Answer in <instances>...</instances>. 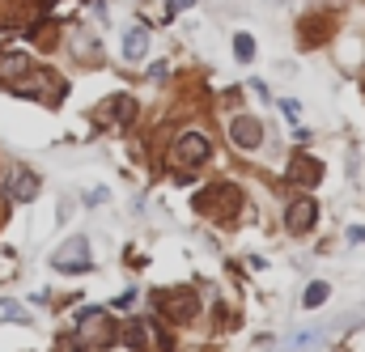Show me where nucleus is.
<instances>
[{
    "instance_id": "obj_6",
    "label": "nucleus",
    "mask_w": 365,
    "mask_h": 352,
    "mask_svg": "<svg viewBox=\"0 0 365 352\" xmlns=\"http://www.w3.org/2000/svg\"><path fill=\"white\" fill-rule=\"evenodd\" d=\"M102 123H115V128H123V123H132L136 119V102H132V93H110L106 102H98V110H93Z\"/></svg>"
},
{
    "instance_id": "obj_15",
    "label": "nucleus",
    "mask_w": 365,
    "mask_h": 352,
    "mask_svg": "<svg viewBox=\"0 0 365 352\" xmlns=\"http://www.w3.org/2000/svg\"><path fill=\"white\" fill-rule=\"evenodd\" d=\"M0 323H30V310L17 301H0Z\"/></svg>"
},
{
    "instance_id": "obj_10",
    "label": "nucleus",
    "mask_w": 365,
    "mask_h": 352,
    "mask_svg": "<svg viewBox=\"0 0 365 352\" xmlns=\"http://www.w3.org/2000/svg\"><path fill=\"white\" fill-rule=\"evenodd\" d=\"M284 175H289V182H293V187H319L323 166H319L314 157H306V153H302V157H293V162H289V170H284Z\"/></svg>"
},
{
    "instance_id": "obj_9",
    "label": "nucleus",
    "mask_w": 365,
    "mask_h": 352,
    "mask_svg": "<svg viewBox=\"0 0 365 352\" xmlns=\"http://www.w3.org/2000/svg\"><path fill=\"white\" fill-rule=\"evenodd\" d=\"M195 310H200V297H195V293H187V289H175V293H166V297H162V314H166V319H175V323H191V319H195Z\"/></svg>"
},
{
    "instance_id": "obj_5",
    "label": "nucleus",
    "mask_w": 365,
    "mask_h": 352,
    "mask_svg": "<svg viewBox=\"0 0 365 352\" xmlns=\"http://www.w3.org/2000/svg\"><path fill=\"white\" fill-rule=\"evenodd\" d=\"M38 175L34 170H26V166H13L9 178H4V191H9V200L13 204H30V200H38Z\"/></svg>"
},
{
    "instance_id": "obj_8",
    "label": "nucleus",
    "mask_w": 365,
    "mask_h": 352,
    "mask_svg": "<svg viewBox=\"0 0 365 352\" xmlns=\"http://www.w3.org/2000/svg\"><path fill=\"white\" fill-rule=\"evenodd\" d=\"M314 217H319V204H314L310 195H297V200L284 208V225H289V234H306V229H314Z\"/></svg>"
},
{
    "instance_id": "obj_18",
    "label": "nucleus",
    "mask_w": 365,
    "mask_h": 352,
    "mask_svg": "<svg viewBox=\"0 0 365 352\" xmlns=\"http://www.w3.org/2000/svg\"><path fill=\"white\" fill-rule=\"evenodd\" d=\"M115 306H119V310H128V306H136V289H128V293H119V297H115Z\"/></svg>"
},
{
    "instance_id": "obj_2",
    "label": "nucleus",
    "mask_w": 365,
    "mask_h": 352,
    "mask_svg": "<svg viewBox=\"0 0 365 352\" xmlns=\"http://www.w3.org/2000/svg\"><path fill=\"white\" fill-rule=\"evenodd\" d=\"M191 208H195L200 217H208V221H234V212L242 208V195H238V187L217 182V187H204V191L191 200Z\"/></svg>"
},
{
    "instance_id": "obj_19",
    "label": "nucleus",
    "mask_w": 365,
    "mask_h": 352,
    "mask_svg": "<svg viewBox=\"0 0 365 352\" xmlns=\"http://www.w3.org/2000/svg\"><path fill=\"white\" fill-rule=\"evenodd\" d=\"M191 4H195V0H166V17L179 13V9H191Z\"/></svg>"
},
{
    "instance_id": "obj_7",
    "label": "nucleus",
    "mask_w": 365,
    "mask_h": 352,
    "mask_svg": "<svg viewBox=\"0 0 365 352\" xmlns=\"http://www.w3.org/2000/svg\"><path fill=\"white\" fill-rule=\"evenodd\" d=\"M230 140H234L238 149H259V145H264V123H259L255 115H234V119H230Z\"/></svg>"
},
{
    "instance_id": "obj_4",
    "label": "nucleus",
    "mask_w": 365,
    "mask_h": 352,
    "mask_svg": "<svg viewBox=\"0 0 365 352\" xmlns=\"http://www.w3.org/2000/svg\"><path fill=\"white\" fill-rule=\"evenodd\" d=\"M51 267L56 271H90L93 267V259H90V242L77 234V238H68L56 255H51Z\"/></svg>"
},
{
    "instance_id": "obj_17",
    "label": "nucleus",
    "mask_w": 365,
    "mask_h": 352,
    "mask_svg": "<svg viewBox=\"0 0 365 352\" xmlns=\"http://www.w3.org/2000/svg\"><path fill=\"white\" fill-rule=\"evenodd\" d=\"M86 344H81V336H60L56 340V352H81Z\"/></svg>"
},
{
    "instance_id": "obj_16",
    "label": "nucleus",
    "mask_w": 365,
    "mask_h": 352,
    "mask_svg": "<svg viewBox=\"0 0 365 352\" xmlns=\"http://www.w3.org/2000/svg\"><path fill=\"white\" fill-rule=\"evenodd\" d=\"M234 51H238L242 64H251V60H255V38H251V34H234Z\"/></svg>"
},
{
    "instance_id": "obj_1",
    "label": "nucleus",
    "mask_w": 365,
    "mask_h": 352,
    "mask_svg": "<svg viewBox=\"0 0 365 352\" xmlns=\"http://www.w3.org/2000/svg\"><path fill=\"white\" fill-rule=\"evenodd\" d=\"M365 314L361 310H349V314H340V319H331V323H319V327H302V331H293L280 352H319L323 344H331L340 331H349V323H361Z\"/></svg>"
},
{
    "instance_id": "obj_3",
    "label": "nucleus",
    "mask_w": 365,
    "mask_h": 352,
    "mask_svg": "<svg viewBox=\"0 0 365 352\" xmlns=\"http://www.w3.org/2000/svg\"><path fill=\"white\" fill-rule=\"evenodd\" d=\"M170 157H175V166H182V170L204 166L212 157V140L204 132H182L179 140H175V149H170Z\"/></svg>"
},
{
    "instance_id": "obj_11",
    "label": "nucleus",
    "mask_w": 365,
    "mask_h": 352,
    "mask_svg": "<svg viewBox=\"0 0 365 352\" xmlns=\"http://www.w3.org/2000/svg\"><path fill=\"white\" fill-rule=\"evenodd\" d=\"M123 56H128L132 64L149 56V30H145V26H132V30L123 34Z\"/></svg>"
},
{
    "instance_id": "obj_12",
    "label": "nucleus",
    "mask_w": 365,
    "mask_h": 352,
    "mask_svg": "<svg viewBox=\"0 0 365 352\" xmlns=\"http://www.w3.org/2000/svg\"><path fill=\"white\" fill-rule=\"evenodd\" d=\"M21 73H30V56H26V51L0 56V77H21Z\"/></svg>"
},
{
    "instance_id": "obj_20",
    "label": "nucleus",
    "mask_w": 365,
    "mask_h": 352,
    "mask_svg": "<svg viewBox=\"0 0 365 352\" xmlns=\"http://www.w3.org/2000/svg\"><path fill=\"white\" fill-rule=\"evenodd\" d=\"M86 204H106V191H102V187H98V191H90V195H86Z\"/></svg>"
},
{
    "instance_id": "obj_13",
    "label": "nucleus",
    "mask_w": 365,
    "mask_h": 352,
    "mask_svg": "<svg viewBox=\"0 0 365 352\" xmlns=\"http://www.w3.org/2000/svg\"><path fill=\"white\" fill-rule=\"evenodd\" d=\"M327 297H331V284H327V280H310L306 293H302V306H306V310H319Z\"/></svg>"
},
{
    "instance_id": "obj_14",
    "label": "nucleus",
    "mask_w": 365,
    "mask_h": 352,
    "mask_svg": "<svg viewBox=\"0 0 365 352\" xmlns=\"http://www.w3.org/2000/svg\"><path fill=\"white\" fill-rule=\"evenodd\" d=\"M123 344L149 348V323H128V327H123Z\"/></svg>"
}]
</instances>
